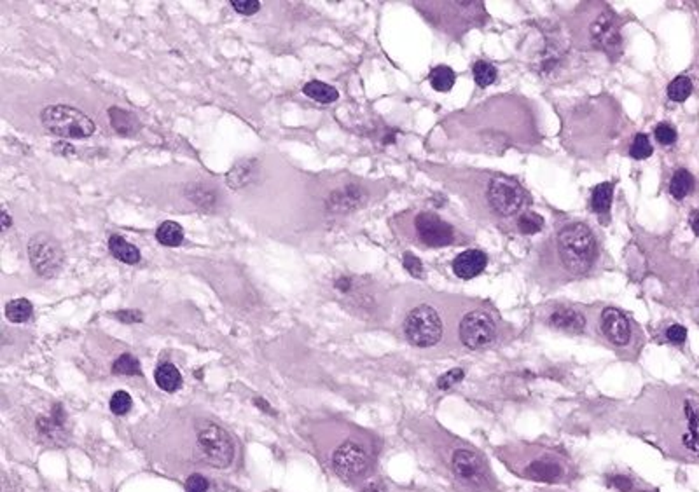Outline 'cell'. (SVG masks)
<instances>
[{"mask_svg":"<svg viewBox=\"0 0 699 492\" xmlns=\"http://www.w3.org/2000/svg\"><path fill=\"white\" fill-rule=\"evenodd\" d=\"M40 122L53 135L62 138H88L96 126L83 110L69 105H50L40 114Z\"/></svg>","mask_w":699,"mask_h":492,"instance_id":"cell-3","label":"cell"},{"mask_svg":"<svg viewBox=\"0 0 699 492\" xmlns=\"http://www.w3.org/2000/svg\"><path fill=\"white\" fill-rule=\"evenodd\" d=\"M519 475H523L528 480H537V482H560L563 476L567 475V464L563 463L560 456L549 452H531L523 463L519 464Z\"/></svg>","mask_w":699,"mask_h":492,"instance_id":"cell-7","label":"cell"},{"mask_svg":"<svg viewBox=\"0 0 699 492\" xmlns=\"http://www.w3.org/2000/svg\"><path fill=\"white\" fill-rule=\"evenodd\" d=\"M612 196H613V185L611 182H605L594 187L593 196H591V206L598 215H607L612 206Z\"/></svg>","mask_w":699,"mask_h":492,"instance_id":"cell-23","label":"cell"},{"mask_svg":"<svg viewBox=\"0 0 699 492\" xmlns=\"http://www.w3.org/2000/svg\"><path fill=\"white\" fill-rule=\"evenodd\" d=\"M33 305L27 299H14L7 302L6 305V318L11 323H25L32 316Z\"/></svg>","mask_w":699,"mask_h":492,"instance_id":"cell-25","label":"cell"},{"mask_svg":"<svg viewBox=\"0 0 699 492\" xmlns=\"http://www.w3.org/2000/svg\"><path fill=\"white\" fill-rule=\"evenodd\" d=\"M254 404H255V407H259V409H261L262 412L271 414V416H275V414H277V412H275L273 409H271V405L267 404L266 400H264V398H255V400H254Z\"/></svg>","mask_w":699,"mask_h":492,"instance_id":"cell-43","label":"cell"},{"mask_svg":"<svg viewBox=\"0 0 699 492\" xmlns=\"http://www.w3.org/2000/svg\"><path fill=\"white\" fill-rule=\"evenodd\" d=\"M486 266H488V257L485 253L479 250H467L453 260V273L460 279H472L481 274Z\"/></svg>","mask_w":699,"mask_h":492,"instance_id":"cell-14","label":"cell"},{"mask_svg":"<svg viewBox=\"0 0 699 492\" xmlns=\"http://www.w3.org/2000/svg\"><path fill=\"white\" fill-rule=\"evenodd\" d=\"M258 175V161L255 159H243L231 168V171L226 177V182L231 189H243L250 182H254Z\"/></svg>","mask_w":699,"mask_h":492,"instance_id":"cell-15","label":"cell"},{"mask_svg":"<svg viewBox=\"0 0 699 492\" xmlns=\"http://www.w3.org/2000/svg\"><path fill=\"white\" fill-rule=\"evenodd\" d=\"M488 201L493 210L502 217H512L523 208L524 192L516 182L498 177L490 182Z\"/></svg>","mask_w":699,"mask_h":492,"instance_id":"cell-9","label":"cell"},{"mask_svg":"<svg viewBox=\"0 0 699 492\" xmlns=\"http://www.w3.org/2000/svg\"><path fill=\"white\" fill-rule=\"evenodd\" d=\"M601 334L608 342L616 346H626L631 339V325L623 311L616 308H608L601 312L600 320Z\"/></svg>","mask_w":699,"mask_h":492,"instance_id":"cell-13","label":"cell"},{"mask_svg":"<svg viewBox=\"0 0 699 492\" xmlns=\"http://www.w3.org/2000/svg\"><path fill=\"white\" fill-rule=\"evenodd\" d=\"M109 407L116 416H125V414H128L129 409L133 407V400L132 397H129L128 391H116V393L112 394V398H110Z\"/></svg>","mask_w":699,"mask_h":492,"instance_id":"cell-33","label":"cell"},{"mask_svg":"<svg viewBox=\"0 0 699 492\" xmlns=\"http://www.w3.org/2000/svg\"><path fill=\"white\" fill-rule=\"evenodd\" d=\"M364 492H386V491H385V487H383V484L371 482V484H367V487L364 489Z\"/></svg>","mask_w":699,"mask_h":492,"instance_id":"cell-45","label":"cell"},{"mask_svg":"<svg viewBox=\"0 0 699 492\" xmlns=\"http://www.w3.org/2000/svg\"><path fill=\"white\" fill-rule=\"evenodd\" d=\"M691 227L696 233V236H699V210L693 211V215H691Z\"/></svg>","mask_w":699,"mask_h":492,"instance_id":"cell-44","label":"cell"},{"mask_svg":"<svg viewBox=\"0 0 699 492\" xmlns=\"http://www.w3.org/2000/svg\"><path fill=\"white\" fill-rule=\"evenodd\" d=\"M460 341L470 349H479L493 342L497 335L495 322L483 311H472L463 316L458 328Z\"/></svg>","mask_w":699,"mask_h":492,"instance_id":"cell-10","label":"cell"},{"mask_svg":"<svg viewBox=\"0 0 699 492\" xmlns=\"http://www.w3.org/2000/svg\"><path fill=\"white\" fill-rule=\"evenodd\" d=\"M416 234L427 246H448L453 243V227L436 213H418L415 218Z\"/></svg>","mask_w":699,"mask_h":492,"instance_id":"cell-12","label":"cell"},{"mask_svg":"<svg viewBox=\"0 0 699 492\" xmlns=\"http://www.w3.org/2000/svg\"><path fill=\"white\" fill-rule=\"evenodd\" d=\"M472 74H474V81L479 88H488V86H492L497 81V69L492 63L483 62V59L474 63Z\"/></svg>","mask_w":699,"mask_h":492,"instance_id":"cell-28","label":"cell"},{"mask_svg":"<svg viewBox=\"0 0 699 492\" xmlns=\"http://www.w3.org/2000/svg\"><path fill=\"white\" fill-rule=\"evenodd\" d=\"M369 466V457L364 447L355 442H345L333 456V468L341 479L352 480L362 475Z\"/></svg>","mask_w":699,"mask_h":492,"instance_id":"cell-11","label":"cell"},{"mask_svg":"<svg viewBox=\"0 0 699 492\" xmlns=\"http://www.w3.org/2000/svg\"><path fill=\"white\" fill-rule=\"evenodd\" d=\"M189 189H191V191H195V194L187 192L189 199H191L195 204H202V201H204V203H207V206L210 208L212 204L215 203V196L210 191H207V189L200 187V185H192V187H189Z\"/></svg>","mask_w":699,"mask_h":492,"instance_id":"cell-37","label":"cell"},{"mask_svg":"<svg viewBox=\"0 0 699 492\" xmlns=\"http://www.w3.org/2000/svg\"><path fill=\"white\" fill-rule=\"evenodd\" d=\"M156 240L163 246H178L184 241V229L180 223L173 222V220H166L156 230Z\"/></svg>","mask_w":699,"mask_h":492,"instance_id":"cell-21","label":"cell"},{"mask_svg":"<svg viewBox=\"0 0 699 492\" xmlns=\"http://www.w3.org/2000/svg\"><path fill=\"white\" fill-rule=\"evenodd\" d=\"M11 217H9V211L6 210V206L2 208V230H7L11 227Z\"/></svg>","mask_w":699,"mask_h":492,"instance_id":"cell-46","label":"cell"},{"mask_svg":"<svg viewBox=\"0 0 699 492\" xmlns=\"http://www.w3.org/2000/svg\"><path fill=\"white\" fill-rule=\"evenodd\" d=\"M608 484H611L612 487H616V489H619L620 492H630L631 489H633V482H631L628 476H623V475L611 476V479H608Z\"/></svg>","mask_w":699,"mask_h":492,"instance_id":"cell-42","label":"cell"},{"mask_svg":"<svg viewBox=\"0 0 699 492\" xmlns=\"http://www.w3.org/2000/svg\"><path fill=\"white\" fill-rule=\"evenodd\" d=\"M558 253L570 273L584 274L593 267L598 255V245L589 227L570 223L558 234Z\"/></svg>","mask_w":699,"mask_h":492,"instance_id":"cell-2","label":"cell"},{"mask_svg":"<svg viewBox=\"0 0 699 492\" xmlns=\"http://www.w3.org/2000/svg\"><path fill=\"white\" fill-rule=\"evenodd\" d=\"M303 93L308 96V98L315 100L317 103H323V105H329V103H334L337 98H340V93H337L336 88L333 86L325 84L322 81H310L304 84Z\"/></svg>","mask_w":699,"mask_h":492,"instance_id":"cell-20","label":"cell"},{"mask_svg":"<svg viewBox=\"0 0 699 492\" xmlns=\"http://www.w3.org/2000/svg\"><path fill=\"white\" fill-rule=\"evenodd\" d=\"M109 115L112 128L116 129L117 133H121V135H132V133H135L137 129H139V121H137L135 115L129 114V112L114 107V109L109 110Z\"/></svg>","mask_w":699,"mask_h":492,"instance_id":"cell-22","label":"cell"},{"mask_svg":"<svg viewBox=\"0 0 699 492\" xmlns=\"http://www.w3.org/2000/svg\"><path fill=\"white\" fill-rule=\"evenodd\" d=\"M666 339L671 344H683L687 339V330L682 325H671L666 330Z\"/></svg>","mask_w":699,"mask_h":492,"instance_id":"cell-40","label":"cell"},{"mask_svg":"<svg viewBox=\"0 0 699 492\" xmlns=\"http://www.w3.org/2000/svg\"><path fill=\"white\" fill-rule=\"evenodd\" d=\"M112 372L117 375H140L142 377L140 361L133 355H129V353H125V355H121L114 361Z\"/></svg>","mask_w":699,"mask_h":492,"instance_id":"cell-30","label":"cell"},{"mask_svg":"<svg viewBox=\"0 0 699 492\" xmlns=\"http://www.w3.org/2000/svg\"><path fill=\"white\" fill-rule=\"evenodd\" d=\"M154 381L159 390L166 393H175L182 386V375L173 363H163L156 368Z\"/></svg>","mask_w":699,"mask_h":492,"instance_id":"cell-18","label":"cell"},{"mask_svg":"<svg viewBox=\"0 0 699 492\" xmlns=\"http://www.w3.org/2000/svg\"><path fill=\"white\" fill-rule=\"evenodd\" d=\"M553 327L561 328V330L567 332H582L584 327H586V320L579 311H574V309H556L553 312L551 318H549Z\"/></svg>","mask_w":699,"mask_h":492,"instance_id":"cell-17","label":"cell"},{"mask_svg":"<svg viewBox=\"0 0 699 492\" xmlns=\"http://www.w3.org/2000/svg\"><path fill=\"white\" fill-rule=\"evenodd\" d=\"M231 6L236 13L243 14V16H252V14L259 13V9H261V2L259 0H231Z\"/></svg>","mask_w":699,"mask_h":492,"instance_id":"cell-36","label":"cell"},{"mask_svg":"<svg viewBox=\"0 0 699 492\" xmlns=\"http://www.w3.org/2000/svg\"><path fill=\"white\" fill-rule=\"evenodd\" d=\"M362 192L357 187H347L343 191L333 192L327 199V206L330 211H340V213H347V211L355 210L362 203Z\"/></svg>","mask_w":699,"mask_h":492,"instance_id":"cell-16","label":"cell"},{"mask_svg":"<svg viewBox=\"0 0 699 492\" xmlns=\"http://www.w3.org/2000/svg\"><path fill=\"white\" fill-rule=\"evenodd\" d=\"M185 492H208V480L200 473H192L185 480Z\"/></svg>","mask_w":699,"mask_h":492,"instance_id":"cell-39","label":"cell"},{"mask_svg":"<svg viewBox=\"0 0 699 492\" xmlns=\"http://www.w3.org/2000/svg\"><path fill=\"white\" fill-rule=\"evenodd\" d=\"M694 189V177L687 170H676L670 182V194L675 199H683Z\"/></svg>","mask_w":699,"mask_h":492,"instance_id":"cell-24","label":"cell"},{"mask_svg":"<svg viewBox=\"0 0 699 492\" xmlns=\"http://www.w3.org/2000/svg\"><path fill=\"white\" fill-rule=\"evenodd\" d=\"M451 468L456 479L462 480L466 486L483 489L490 484L488 468L485 461L470 449H456L451 456Z\"/></svg>","mask_w":699,"mask_h":492,"instance_id":"cell-8","label":"cell"},{"mask_svg":"<svg viewBox=\"0 0 699 492\" xmlns=\"http://www.w3.org/2000/svg\"><path fill=\"white\" fill-rule=\"evenodd\" d=\"M116 318L121 323H128V325H133V323H140L144 320L142 312L137 311V309H126V311H117Z\"/></svg>","mask_w":699,"mask_h":492,"instance_id":"cell-41","label":"cell"},{"mask_svg":"<svg viewBox=\"0 0 699 492\" xmlns=\"http://www.w3.org/2000/svg\"><path fill=\"white\" fill-rule=\"evenodd\" d=\"M654 133H656L657 141H659L661 145H673L676 141V129L673 128L671 124H668V122H661V124H657Z\"/></svg>","mask_w":699,"mask_h":492,"instance_id":"cell-34","label":"cell"},{"mask_svg":"<svg viewBox=\"0 0 699 492\" xmlns=\"http://www.w3.org/2000/svg\"><path fill=\"white\" fill-rule=\"evenodd\" d=\"M693 93V81L686 76H680L676 79H673L668 86V96H670L671 102L682 103L686 102L687 98Z\"/></svg>","mask_w":699,"mask_h":492,"instance_id":"cell-27","label":"cell"},{"mask_svg":"<svg viewBox=\"0 0 699 492\" xmlns=\"http://www.w3.org/2000/svg\"><path fill=\"white\" fill-rule=\"evenodd\" d=\"M652 152H654V148H652V144L649 141V136L643 135V133H638V135L635 136L633 145H631V151H630L631 158L633 159H647V158H650V156H652Z\"/></svg>","mask_w":699,"mask_h":492,"instance_id":"cell-32","label":"cell"},{"mask_svg":"<svg viewBox=\"0 0 699 492\" xmlns=\"http://www.w3.org/2000/svg\"><path fill=\"white\" fill-rule=\"evenodd\" d=\"M198 447L208 461L215 468H228L233 463L234 445L222 428L217 424H204L198 433Z\"/></svg>","mask_w":699,"mask_h":492,"instance_id":"cell-6","label":"cell"},{"mask_svg":"<svg viewBox=\"0 0 699 492\" xmlns=\"http://www.w3.org/2000/svg\"><path fill=\"white\" fill-rule=\"evenodd\" d=\"M403 264H404V267L408 269V273L411 274V276H415V278H422L423 276V264H422V260L418 259L416 255H412V253H404V257H403Z\"/></svg>","mask_w":699,"mask_h":492,"instance_id":"cell-38","label":"cell"},{"mask_svg":"<svg viewBox=\"0 0 699 492\" xmlns=\"http://www.w3.org/2000/svg\"><path fill=\"white\" fill-rule=\"evenodd\" d=\"M109 250L117 260L125 264H137L140 262V250L135 245L128 243L122 236L112 234L109 238Z\"/></svg>","mask_w":699,"mask_h":492,"instance_id":"cell-19","label":"cell"},{"mask_svg":"<svg viewBox=\"0 0 699 492\" xmlns=\"http://www.w3.org/2000/svg\"><path fill=\"white\" fill-rule=\"evenodd\" d=\"M463 377H466V372H463L462 368H453V370L446 372L444 375H441V377H439L437 387L439 390H449V387L455 386L456 382L462 381Z\"/></svg>","mask_w":699,"mask_h":492,"instance_id":"cell-35","label":"cell"},{"mask_svg":"<svg viewBox=\"0 0 699 492\" xmlns=\"http://www.w3.org/2000/svg\"><path fill=\"white\" fill-rule=\"evenodd\" d=\"M518 227L523 234H537L544 227V218L533 211H526L518 220Z\"/></svg>","mask_w":699,"mask_h":492,"instance_id":"cell-31","label":"cell"},{"mask_svg":"<svg viewBox=\"0 0 699 492\" xmlns=\"http://www.w3.org/2000/svg\"><path fill=\"white\" fill-rule=\"evenodd\" d=\"M404 335L416 348H432L442 337L441 316L432 305H418L404 320Z\"/></svg>","mask_w":699,"mask_h":492,"instance_id":"cell-4","label":"cell"},{"mask_svg":"<svg viewBox=\"0 0 699 492\" xmlns=\"http://www.w3.org/2000/svg\"><path fill=\"white\" fill-rule=\"evenodd\" d=\"M455 72L446 65L436 66L432 70V74H430V84H432V88L436 91H449L455 86Z\"/></svg>","mask_w":699,"mask_h":492,"instance_id":"cell-26","label":"cell"},{"mask_svg":"<svg viewBox=\"0 0 699 492\" xmlns=\"http://www.w3.org/2000/svg\"><path fill=\"white\" fill-rule=\"evenodd\" d=\"M28 259L33 271L42 278H54L65 262L63 248L50 234L39 233L28 241Z\"/></svg>","mask_w":699,"mask_h":492,"instance_id":"cell-5","label":"cell"},{"mask_svg":"<svg viewBox=\"0 0 699 492\" xmlns=\"http://www.w3.org/2000/svg\"><path fill=\"white\" fill-rule=\"evenodd\" d=\"M594 37H596V40L603 47H619L620 46V37H619V33L616 32V28H613V23L611 20L608 21L601 20L600 23H598L596 32H594Z\"/></svg>","mask_w":699,"mask_h":492,"instance_id":"cell-29","label":"cell"},{"mask_svg":"<svg viewBox=\"0 0 699 492\" xmlns=\"http://www.w3.org/2000/svg\"><path fill=\"white\" fill-rule=\"evenodd\" d=\"M661 442L676 456L699 459V402L683 398L680 419L661 424Z\"/></svg>","mask_w":699,"mask_h":492,"instance_id":"cell-1","label":"cell"}]
</instances>
